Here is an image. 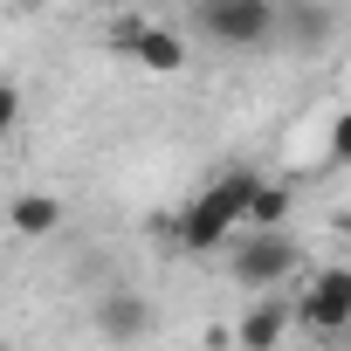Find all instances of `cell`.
Here are the masks:
<instances>
[{"mask_svg":"<svg viewBox=\"0 0 351 351\" xmlns=\"http://www.w3.org/2000/svg\"><path fill=\"white\" fill-rule=\"evenodd\" d=\"M324 35H330V8H324V0H296V8H282V35H276V42L310 49V42H324Z\"/></svg>","mask_w":351,"mask_h":351,"instance_id":"cell-9","label":"cell"},{"mask_svg":"<svg viewBox=\"0 0 351 351\" xmlns=\"http://www.w3.org/2000/svg\"><path fill=\"white\" fill-rule=\"evenodd\" d=\"M8 228H14L21 241H49V234L62 228V200H56V193H42V186H28V193H14V200H8Z\"/></svg>","mask_w":351,"mask_h":351,"instance_id":"cell-8","label":"cell"},{"mask_svg":"<svg viewBox=\"0 0 351 351\" xmlns=\"http://www.w3.org/2000/svg\"><path fill=\"white\" fill-rule=\"evenodd\" d=\"M97 337H104V344H138V337H152V303H145L138 289L97 296Z\"/></svg>","mask_w":351,"mask_h":351,"instance_id":"cell-6","label":"cell"},{"mask_svg":"<svg viewBox=\"0 0 351 351\" xmlns=\"http://www.w3.org/2000/svg\"><path fill=\"white\" fill-rule=\"evenodd\" d=\"M255 234H269V228H282L289 221V186H276V180H262L255 186V200H248V214H241Z\"/></svg>","mask_w":351,"mask_h":351,"instance_id":"cell-10","label":"cell"},{"mask_svg":"<svg viewBox=\"0 0 351 351\" xmlns=\"http://www.w3.org/2000/svg\"><path fill=\"white\" fill-rule=\"evenodd\" d=\"M255 186H262V172H248V165H228L221 180H207V186L186 200V214H180V248H186V255H221L228 234L241 228Z\"/></svg>","mask_w":351,"mask_h":351,"instance_id":"cell-1","label":"cell"},{"mask_svg":"<svg viewBox=\"0 0 351 351\" xmlns=\"http://www.w3.org/2000/svg\"><path fill=\"white\" fill-rule=\"evenodd\" d=\"M289 324H296V317H289L282 296H255V303L241 310V324H234V344H241V351H276V344L289 337Z\"/></svg>","mask_w":351,"mask_h":351,"instance_id":"cell-7","label":"cell"},{"mask_svg":"<svg viewBox=\"0 0 351 351\" xmlns=\"http://www.w3.org/2000/svg\"><path fill=\"white\" fill-rule=\"evenodd\" d=\"M117 49L145 69V76H180L186 62H193V49H186V35H172V28H152V21H124L117 28Z\"/></svg>","mask_w":351,"mask_h":351,"instance_id":"cell-5","label":"cell"},{"mask_svg":"<svg viewBox=\"0 0 351 351\" xmlns=\"http://www.w3.org/2000/svg\"><path fill=\"white\" fill-rule=\"evenodd\" d=\"M193 28L228 49V56H248V49H276L282 35V0H200L193 8Z\"/></svg>","mask_w":351,"mask_h":351,"instance_id":"cell-2","label":"cell"},{"mask_svg":"<svg viewBox=\"0 0 351 351\" xmlns=\"http://www.w3.org/2000/svg\"><path fill=\"white\" fill-rule=\"evenodd\" d=\"M296 269H303V248H296V234H289V228L248 234V241L234 248V262H228V276H234L248 296H276V282H282V276H296Z\"/></svg>","mask_w":351,"mask_h":351,"instance_id":"cell-3","label":"cell"},{"mask_svg":"<svg viewBox=\"0 0 351 351\" xmlns=\"http://www.w3.org/2000/svg\"><path fill=\"white\" fill-rule=\"evenodd\" d=\"M337 351H351V324H344V330H337Z\"/></svg>","mask_w":351,"mask_h":351,"instance_id":"cell-13","label":"cell"},{"mask_svg":"<svg viewBox=\"0 0 351 351\" xmlns=\"http://www.w3.org/2000/svg\"><path fill=\"white\" fill-rule=\"evenodd\" d=\"M330 165H351V110L330 117Z\"/></svg>","mask_w":351,"mask_h":351,"instance_id":"cell-11","label":"cell"},{"mask_svg":"<svg viewBox=\"0 0 351 351\" xmlns=\"http://www.w3.org/2000/svg\"><path fill=\"white\" fill-rule=\"evenodd\" d=\"M21 124V83H8V76H0V138H8Z\"/></svg>","mask_w":351,"mask_h":351,"instance_id":"cell-12","label":"cell"},{"mask_svg":"<svg viewBox=\"0 0 351 351\" xmlns=\"http://www.w3.org/2000/svg\"><path fill=\"white\" fill-rule=\"evenodd\" d=\"M289 317H296L303 330H317V337H337V330L351 324V269H344V262L317 269V276L303 282V296L289 303Z\"/></svg>","mask_w":351,"mask_h":351,"instance_id":"cell-4","label":"cell"},{"mask_svg":"<svg viewBox=\"0 0 351 351\" xmlns=\"http://www.w3.org/2000/svg\"><path fill=\"white\" fill-rule=\"evenodd\" d=\"M14 8H42V0H14Z\"/></svg>","mask_w":351,"mask_h":351,"instance_id":"cell-14","label":"cell"}]
</instances>
